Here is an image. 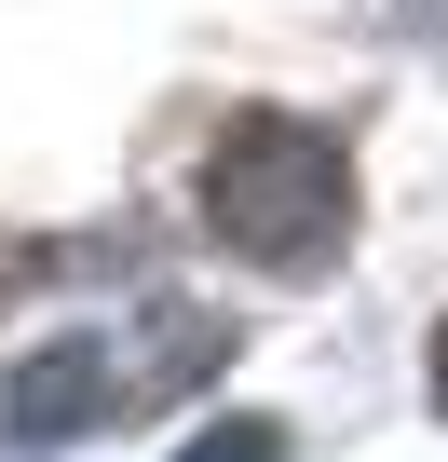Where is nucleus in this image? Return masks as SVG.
Segmentation results:
<instances>
[{
  "label": "nucleus",
  "mask_w": 448,
  "mask_h": 462,
  "mask_svg": "<svg viewBox=\"0 0 448 462\" xmlns=\"http://www.w3.org/2000/svg\"><path fill=\"white\" fill-rule=\"evenodd\" d=\"M434 408H448V313H434Z\"/></svg>",
  "instance_id": "20e7f679"
},
{
  "label": "nucleus",
  "mask_w": 448,
  "mask_h": 462,
  "mask_svg": "<svg viewBox=\"0 0 448 462\" xmlns=\"http://www.w3.org/2000/svg\"><path fill=\"white\" fill-rule=\"evenodd\" d=\"M217 354H232V327L190 313V300H163V327H150L136 354H123L109 327H69V340H41L14 381H0V448H69V435H96V421H136V408L190 394Z\"/></svg>",
  "instance_id": "f03ea898"
},
{
  "label": "nucleus",
  "mask_w": 448,
  "mask_h": 462,
  "mask_svg": "<svg viewBox=\"0 0 448 462\" xmlns=\"http://www.w3.org/2000/svg\"><path fill=\"white\" fill-rule=\"evenodd\" d=\"M177 462H286V435H272V421H217V435H190Z\"/></svg>",
  "instance_id": "7ed1b4c3"
},
{
  "label": "nucleus",
  "mask_w": 448,
  "mask_h": 462,
  "mask_svg": "<svg viewBox=\"0 0 448 462\" xmlns=\"http://www.w3.org/2000/svg\"><path fill=\"white\" fill-rule=\"evenodd\" d=\"M407 14H448V0H407Z\"/></svg>",
  "instance_id": "39448f33"
},
{
  "label": "nucleus",
  "mask_w": 448,
  "mask_h": 462,
  "mask_svg": "<svg viewBox=\"0 0 448 462\" xmlns=\"http://www.w3.org/2000/svg\"><path fill=\"white\" fill-rule=\"evenodd\" d=\"M204 231H217L232 259H259V273L340 259V231H353V163H340V136H313V123H286V109H245L232 136L204 150Z\"/></svg>",
  "instance_id": "f257e3e1"
}]
</instances>
